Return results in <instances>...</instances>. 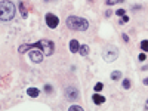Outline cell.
I'll use <instances>...</instances> for the list:
<instances>
[{
  "label": "cell",
  "instance_id": "obj_24",
  "mask_svg": "<svg viewBox=\"0 0 148 111\" xmlns=\"http://www.w3.org/2000/svg\"><path fill=\"white\" fill-rule=\"evenodd\" d=\"M111 13H113V11H107V12H105V16H107V18H110Z\"/></svg>",
  "mask_w": 148,
  "mask_h": 111
},
{
  "label": "cell",
  "instance_id": "obj_23",
  "mask_svg": "<svg viewBox=\"0 0 148 111\" xmlns=\"http://www.w3.org/2000/svg\"><path fill=\"white\" fill-rule=\"evenodd\" d=\"M121 36H123V40H125V41H129V36H127V34H125V33H123Z\"/></svg>",
  "mask_w": 148,
  "mask_h": 111
},
{
  "label": "cell",
  "instance_id": "obj_2",
  "mask_svg": "<svg viewBox=\"0 0 148 111\" xmlns=\"http://www.w3.org/2000/svg\"><path fill=\"white\" fill-rule=\"evenodd\" d=\"M15 16V5L11 0H2L0 2V21H12Z\"/></svg>",
  "mask_w": 148,
  "mask_h": 111
},
{
  "label": "cell",
  "instance_id": "obj_8",
  "mask_svg": "<svg viewBox=\"0 0 148 111\" xmlns=\"http://www.w3.org/2000/svg\"><path fill=\"white\" fill-rule=\"evenodd\" d=\"M79 47H80V43L76 39H73L71 41H70V52H71V53L79 52Z\"/></svg>",
  "mask_w": 148,
  "mask_h": 111
},
{
  "label": "cell",
  "instance_id": "obj_9",
  "mask_svg": "<svg viewBox=\"0 0 148 111\" xmlns=\"http://www.w3.org/2000/svg\"><path fill=\"white\" fill-rule=\"evenodd\" d=\"M19 12H21V16H22L24 19H27V18H28V11H27V6H25V3L22 2V0L19 2Z\"/></svg>",
  "mask_w": 148,
  "mask_h": 111
},
{
  "label": "cell",
  "instance_id": "obj_6",
  "mask_svg": "<svg viewBox=\"0 0 148 111\" xmlns=\"http://www.w3.org/2000/svg\"><path fill=\"white\" fill-rule=\"evenodd\" d=\"M45 19H46V24H48V27L49 28H56L58 27V24H59V18L56 15H54V13H48L46 16H45Z\"/></svg>",
  "mask_w": 148,
  "mask_h": 111
},
{
  "label": "cell",
  "instance_id": "obj_12",
  "mask_svg": "<svg viewBox=\"0 0 148 111\" xmlns=\"http://www.w3.org/2000/svg\"><path fill=\"white\" fill-rule=\"evenodd\" d=\"M79 53H80L82 56H88V55H89V46H88V45H80Z\"/></svg>",
  "mask_w": 148,
  "mask_h": 111
},
{
  "label": "cell",
  "instance_id": "obj_15",
  "mask_svg": "<svg viewBox=\"0 0 148 111\" xmlns=\"http://www.w3.org/2000/svg\"><path fill=\"white\" fill-rule=\"evenodd\" d=\"M68 111H83V107L80 105H73V107H70Z\"/></svg>",
  "mask_w": 148,
  "mask_h": 111
},
{
  "label": "cell",
  "instance_id": "obj_21",
  "mask_svg": "<svg viewBox=\"0 0 148 111\" xmlns=\"http://www.w3.org/2000/svg\"><path fill=\"white\" fill-rule=\"evenodd\" d=\"M45 92L46 93H52V92H54V89H52L50 84H46V86H45Z\"/></svg>",
  "mask_w": 148,
  "mask_h": 111
},
{
  "label": "cell",
  "instance_id": "obj_16",
  "mask_svg": "<svg viewBox=\"0 0 148 111\" xmlns=\"http://www.w3.org/2000/svg\"><path fill=\"white\" fill-rule=\"evenodd\" d=\"M141 49L144 50H148V40H142V43H141Z\"/></svg>",
  "mask_w": 148,
  "mask_h": 111
},
{
  "label": "cell",
  "instance_id": "obj_10",
  "mask_svg": "<svg viewBox=\"0 0 148 111\" xmlns=\"http://www.w3.org/2000/svg\"><path fill=\"white\" fill-rule=\"evenodd\" d=\"M92 101L95 102V104L101 105V104H104V102H105V96H104V95H98V93H95V95L92 96Z\"/></svg>",
  "mask_w": 148,
  "mask_h": 111
},
{
  "label": "cell",
  "instance_id": "obj_20",
  "mask_svg": "<svg viewBox=\"0 0 148 111\" xmlns=\"http://www.w3.org/2000/svg\"><path fill=\"white\" fill-rule=\"evenodd\" d=\"M114 13H116L117 16H123V15H126V11H125V9H119V11H116Z\"/></svg>",
  "mask_w": 148,
  "mask_h": 111
},
{
  "label": "cell",
  "instance_id": "obj_18",
  "mask_svg": "<svg viewBox=\"0 0 148 111\" xmlns=\"http://www.w3.org/2000/svg\"><path fill=\"white\" fill-rule=\"evenodd\" d=\"M126 22H129V16H127V15H123V16H121V21H120L119 24L123 25V24H126Z\"/></svg>",
  "mask_w": 148,
  "mask_h": 111
},
{
  "label": "cell",
  "instance_id": "obj_4",
  "mask_svg": "<svg viewBox=\"0 0 148 111\" xmlns=\"http://www.w3.org/2000/svg\"><path fill=\"white\" fill-rule=\"evenodd\" d=\"M40 45H42V47H40V50L45 55H52L54 53V50H55V45H54V41L52 40H46V39H43V40H40Z\"/></svg>",
  "mask_w": 148,
  "mask_h": 111
},
{
  "label": "cell",
  "instance_id": "obj_5",
  "mask_svg": "<svg viewBox=\"0 0 148 111\" xmlns=\"http://www.w3.org/2000/svg\"><path fill=\"white\" fill-rule=\"evenodd\" d=\"M30 59L36 64H40L43 61V52L40 49H30Z\"/></svg>",
  "mask_w": 148,
  "mask_h": 111
},
{
  "label": "cell",
  "instance_id": "obj_14",
  "mask_svg": "<svg viewBox=\"0 0 148 111\" xmlns=\"http://www.w3.org/2000/svg\"><path fill=\"white\" fill-rule=\"evenodd\" d=\"M130 84H132V83H130L129 79H125L123 82H121V86H123V89H130Z\"/></svg>",
  "mask_w": 148,
  "mask_h": 111
},
{
  "label": "cell",
  "instance_id": "obj_3",
  "mask_svg": "<svg viewBox=\"0 0 148 111\" xmlns=\"http://www.w3.org/2000/svg\"><path fill=\"white\" fill-rule=\"evenodd\" d=\"M117 56H119V50L114 46H108V47L104 49V52H102V58H104V61H105V62L116 61Z\"/></svg>",
  "mask_w": 148,
  "mask_h": 111
},
{
  "label": "cell",
  "instance_id": "obj_25",
  "mask_svg": "<svg viewBox=\"0 0 148 111\" xmlns=\"http://www.w3.org/2000/svg\"><path fill=\"white\" fill-rule=\"evenodd\" d=\"M46 2H48V0H46Z\"/></svg>",
  "mask_w": 148,
  "mask_h": 111
},
{
  "label": "cell",
  "instance_id": "obj_1",
  "mask_svg": "<svg viewBox=\"0 0 148 111\" xmlns=\"http://www.w3.org/2000/svg\"><path fill=\"white\" fill-rule=\"evenodd\" d=\"M67 27L70 30H74V31H86L89 28V21L86 18H80V16H68L67 21Z\"/></svg>",
  "mask_w": 148,
  "mask_h": 111
},
{
  "label": "cell",
  "instance_id": "obj_11",
  "mask_svg": "<svg viewBox=\"0 0 148 111\" xmlns=\"http://www.w3.org/2000/svg\"><path fill=\"white\" fill-rule=\"evenodd\" d=\"M27 95L31 96V98H37V96L40 95V90H39L37 88H28V89H27Z\"/></svg>",
  "mask_w": 148,
  "mask_h": 111
},
{
  "label": "cell",
  "instance_id": "obj_19",
  "mask_svg": "<svg viewBox=\"0 0 148 111\" xmlns=\"http://www.w3.org/2000/svg\"><path fill=\"white\" fill-rule=\"evenodd\" d=\"M102 88H104V84H102V83H96V84H95V92H101V90H102Z\"/></svg>",
  "mask_w": 148,
  "mask_h": 111
},
{
  "label": "cell",
  "instance_id": "obj_7",
  "mask_svg": "<svg viewBox=\"0 0 148 111\" xmlns=\"http://www.w3.org/2000/svg\"><path fill=\"white\" fill-rule=\"evenodd\" d=\"M64 95L68 101H76L77 98H79V90H77L76 88H67L65 92H64Z\"/></svg>",
  "mask_w": 148,
  "mask_h": 111
},
{
  "label": "cell",
  "instance_id": "obj_22",
  "mask_svg": "<svg viewBox=\"0 0 148 111\" xmlns=\"http://www.w3.org/2000/svg\"><path fill=\"white\" fill-rule=\"evenodd\" d=\"M138 59H139V61H145V59H147V55L142 52L141 55H139V58H138Z\"/></svg>",
  "mask_w": 148,
  "mask_h": 111
},
{
  "label": "cell",
  "instance_id": "obj_17",
  "mask_svg": "<svg viewBox=\"0 0 148 111\" xmlns=\"http://www.w3.org/2000/svg\"><path fill=\"white\" fill-rule=\"evenodd\" d=\"M121 2H125V0H107V5L113 6V5H116V3H121Z\"/></svg>",
  "mask_w": 148,
  "mask_h": 111
},
{
  "label": "cell",
  "instance_id": "obj_13",
  "mask_svg": "<svg viewBox=\"0 0 148 111\" xmlns=\"http://www.w3.org/2000/svg\"><path fill=\"white\" fill-rule=\"evenodd\" d=\"M119 79H121V71H119V70L113 71L111 73V80H119Z\"/></svg>",
  "mask_w": 148,
  "mask_h": 111
}]
</instances>
